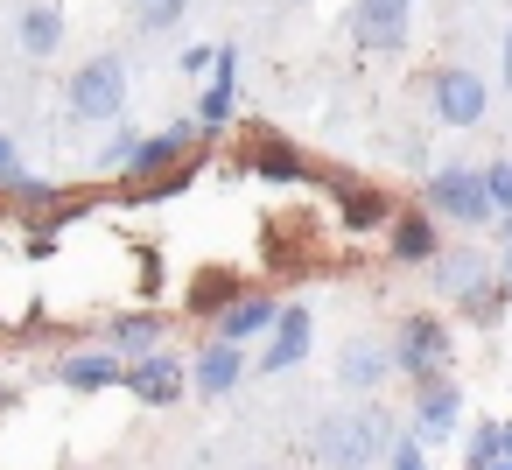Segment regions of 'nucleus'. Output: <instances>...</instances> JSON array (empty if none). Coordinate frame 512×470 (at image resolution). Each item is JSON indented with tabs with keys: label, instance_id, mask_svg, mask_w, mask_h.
<instances>
[{
	"label": "nucleus",
	"instance_id": "72a5a7b5",
	"mask_svg": "<svg viewBox=\"0 0 512 470\" xmlns=\"http://www.w3.org/2000/svg\"><path fill=\"white\" fill-rule=\"evenodd\" d=\"M498 239H505V246H512V211H505V225H498Z\"/></svg>",
	"mask_w": 512,
	"mask_h": 470
},
{
	"label": "nucleus",
	"instance_id": "f3484780",
	"mask_svg": "<svg viewBox=\"0 0 512 470\" xmlns=\"http://www.w3.org/2000/svg\"><path fill=\"white\" fill-rule=\"evenodd\" d=\"M162 337H169V316H162V309H113V323H106V351H113V358L162 351Z\"/></svg>",
	"mask_w": 512,
	"mask_h": 470
},
{
	"label": "nucleus",
	"instance_id": "473e14b6",
	"mask_svg": "<svg viewBox=\"0 0 512 470\" xmlns=\"http://www.w3.org/2000/svg\"><path fill=\"white\" fill-rule=\"evenodd\" d=\"M505 85H512V29H505Z\"/></svg>",
	"mask_w": 512,
	"mask_h": 470
},
{
	"label": "nucleus",
	"instance_id": "7ed1b4c3",
	"mask_svg": "<svg viewBox=\"0 0 512 470\" xmlns=\"http://www.w3.org/2000/svg\"><path fill=\"white\" fill-rule=\"evenodd\" d=\"M64 106H71V120H85V127L127 120V57H120V50L85 57V64L71 71V85H64Z\"/></svg>",
	"mask_w": 512,
	"mask_h": 470
},
{
	"label": "nucleus",
	"instance_id": "2f4dec72",
	"mask_svg": "<svg viewBox=\"0 0 512 470\" xmlns=\"http://www.w3.org/2000/svg\"><path fill=\"white\" fill-rule=\"evenodd\" d=\"M498 288H505V295H512V246H505V253H498Z\"/></svg>",
	"mask_w": 512,
	"mask_h": 470
},
{
	"label": "nucleus",
	"instance_id": "f257e3e1",
	"mask_svg": "<svg viewBox=\"0 0 512 470\" xmlns=\"http://www.w3.org/2000/svg\"><path fill=\"white\" fill-rule=\"evenodd\" d=\"M386 449H393L386 407H351V414H330V421L316 428L323 470H372V463H386Z\"/></svg>",
	"mask_w": 512,
	"mask_h": 470
},
{
	"label": "nucleus",
	"instance_id": "c85d7f7f",
	"mask_svg": "<svg viewBox=\"0 0 512 470\" xmlns=\"http://www.w3.org/2000/svg\"><path fill=\"white\" fill-rule=\"evenodd\" d=\"M386 470H428V456H421V435H393V449H386Z\"/></svg>",
	"mask_w": 512,
	"mask_h": 470
},
{
	"label": "nucleus",
	"instance_id": "423d86ee",
	"mask_svg": "<svg viewBox=\"0 0 512 470\" xmlns=\"http://www.w3.org/2000/svg\"><path fill=\"white\" fill-rule=\"evenodd\" d=\"M197 141H204L197 120H169L162 134H141V148H134V162H127V183H134V190H155L162 176H176V169L190 162Z\"/></svg>",
	"mask_w": 512,
	"mask_h": 470
},
{
	"label": "nucleus",
	"instance_id": "f03ea898",
	"mask_svg": "<svg viewBox=\"0 0 512 470\" xmlns=\"http://www.w3.org/2000/svg\"><path fill=\"white\" fill-rule=\"evenodd\" d=\"M386 358H393V372L400 379H435V372H449V358H456V323L449 316H435V309H414V316H400L393 323V337H386Z\"/></svg>",
	"mask_w": 512,
	"mask_h": 470
},
{
	"label": "nucleus",
	"instance_id": "dca6fc26",
	"mask_svg": "<svg viewBox=\"0 0 512 470\" xmlns=\"http://www.w3.org/2000/svg\"><path fill=\"white\" fill-rule=\"evenodd\" d=\"M232 113H239V50L225 43V50H218V64H211V78H204L197 127H204V134H225V127H232Z\"/></svg>",
	"mask_w": 512,
	"mask_h": 470
},
{
	"label": "nucleus",
	"instance_id": "393cba45",
	"mask_svg": "<svg viewBox=\"0 0 512 470\" xmlns=\"http://www.w3.org/2000/svg\"><path fill=\"white\" fill-rule=\"evenodd\" d=\"M498 456H505V428H498V421H477L470 442H463V470H484V463H498Z\"/></svg>",
	"mask_w": 512,
	"mask_h": 470
},
{
	"label": "nucleus",
	"instance_id": "aec40b11",
	"mask_svg": "<svg viewBox=\"0 0 512 470\" xmlns=\"http://www.w3.org/2000/svg\"><path fill=\"white\" fill-rule=\"evenodd\" d=\"M337 379H344L351 393H372L379 379H393L386 337H358V344H344V358H337Z\"/></svg>",
	"mask_w": 512,
	"mask_h": 470
},
{
	"label": "nucleus",
	"instance_id": "0eeeda50",
	"mask_svg": "<svg viewBox=\"0 0 512 470\" xmlns=\"http://www.w3.org/2000/svg\"><path fill=\"white\" fill-rule=\"evenodd\" d=\"M0 211H8V218L64 225V218L92 211V197H85V190H64V183H43V176H15V183H0Z\"/></svg>",
	"mask_w": 512,
	"mask_h": 470
},
{
	"label": "nucleus",
	"instance_id": "39448f33",
	"mask_svg": "<svg viewBox=\"0 0 512 470\" xmlns=\"http://www.w3.org/2000/svg\"><path fill=\"white\" fill-rule=\"evenodd\" d=\"M428 106H435V120L442 127H477L484 113H491V85L470 71V64H442L435 78H428Z\"/></svg>",
	"mask_w": 512,
	"mask_h": 470
},
{
	"label": "nucleus",
	"instance_id": "a878e982",
	"mask_svg": "<svg viewBox=\"0 0 512 470\" xmlns=\"http://www.w3.org/2000/svg\"><path fill=\"white\" fill-rule=\"evenodd\" d=\"M134 148H141V134H134L127 120H113V141L99 148V169H106V176H127V162H134Z\"/></svg>",
	"mask_w": 512,
	"mask_h": 470
},
{
	"label": "nucleus",
	"instance_id": "9b49d317",
	"mask_svg": "<svg viewBox=\"0 0 512 470\" xmlns=\"http://www.w3.org/2000/svg\"><path fill=\"white\" fill-rule=\"evenodd\" d=\"M456 428H463V386H456L449 372L421 379V386H414V435H421V449H442Z\"/></svg>",
	"mask_w": 512,
	"mask_h": 470
},
{
	"label": "nucleus",
	"instance_id": "4be33fe9",
	"mask_svg": "<svg viewBox=\"0 0 512 470\" xmlns=\"http://www.w3.org/2000/svg\"><path fill=\"white\" fill-rule=\"evenodd\" d=\"M22 50L36 64H50L64 50V8H57V0H29V8H22Z\"/></svg>",
	"mask_w": 512,
	"mask_h": 470
},
{
	"label": "nucleus",
	"instance_id": "20e7f679",
	"mask_svg": "<svg viewBox=\"0 0 512 470\" xmlns=\"http://www.w3.org/2000/svg\"><path fill=\"white\" fill-rule=\"evenodd\" d=\"M421 204H428L435 218L463 225V232H477V225H491V218H498V211H491V197H484L477 162H449V169H435V176H428V190H421Z\"/></svg>",
	"mask_w": 512,
	"mask_h": 470
},
{
	"label": "nucleus",
	"instance_id": "4468645a",
	"mask_svg": "<svg viewBox=\"0 0 512 470\" xmlns=\"http://www.w3.org/2000/svg\"><path fill=\"white\" fill-rule=\"evenodd\" d=\"M239 379H246V344L204 337V351L190 358V393L197 400H225V393H239Z\"/></svg>",
	"mask_w": 512,
	"mask_h": 470
},
{
	"label": "nucleus",
	"instance_id": "2eb2a0df",
	"mask_svg": "<svg viewBox=\"0 0 512 470\" xmlns=\"http://www.w3.org/2000/svg\"><path fill=\"white\" fill-rule=\"evenodd\" d=\"M498 281V260L484 253V246H442L435 253V288L449 295V302H470L477 288H491Z\"/></svg>",
	"mask_w": 512,
	"mask_h": 470
},
{
	"label": "nucleus",
	"instance_id": "b1692460",
	"mask_svg": "<svg viewBox=\"0 0 512 470\" xmlns=\"http://www.w3.org/2000/svg\"><path fill=\"white\" fill-rule=\"evenodd\" d=\"M183 15H190V0H127V22H134L141 36H169Z\"/></svg>",
	"mask_w": 512,
	"mask_h": 470
},
{
	"label": "nucleus",
	"instance_id": "6ab92c4d",
	"mask_svg": "<svg viewBox=\"0 0 512 470\" xmlns=\"http://www.w3.org/2000/svg\"><path fill=\"white\" fill-rule=\"evenodd\" d=\"M274 316H281V302H274V295H239L232 309H218V316H211V337H225V344H253V337H267V330H274Z\"/></svg>",
	"mask_w": 512,
	"mask_h": 470
},
{
	"label": "nucleus",
	"instance_id": "f8f14e48",
	"mask_svg": "<svg viewBox=\"0 0 512 470\" xmlns=\"http://www.w3.org/2000/svg\"><path fill=\"white\" fill-rule=\"evenodd\" d=\"M386 253H393V267H435V253H442V218H435L428 204H400L393 225H386Z\"/></svg>",
	"mask_w": 512,
	"mask_h": 470
},
{
	"label": "nucleus",
	"instance_id": "bb28decb",
	"mask_svg": "<svg viewBox=\"0 0 512 470\" xmlns=\"http://www.w3.org/2000/svg\"><path fill=\"white\" fill-rule=\"evenodd\" d=\"M505 309H512V295H505L498 281H491V288H477L470 302H456V316H463V323H498Z\"/></svg>",
	"mask_w": 512,
	"mask_h": 470
},
{
	"label": "nucleus",
	"instance_id": "f704fd0d",
	"mask_svg": "<svg viewBox=\"0 0 512 470\" xmlns=\"http://www.w3.org/2000/svg\"><path fill=\"white\" fill-rule=\"evenodd\" d=\"M498 428H505V456H512V414H505V421H498Z\"/></svg>",
	"mask_w": 512,
	"mask_h": 470
},
{
	"label": "nucleus",
	"instance_id": "7c9ffc66",
	"mask_svg": "<svg viewBox=\"0 0 512 470\" xmlns=\"http://www.w3.org/2000/svg\"><path fill=\"white\" fill-rule=\"evenodd\" d=\"M15 176H22V148L0 134V183H15Z\"/></svg>",
	"mask_w": 512,
	"mask_h": 470
},
{
	"label": "nucleus",
	"instance_id": "cd10ccee",
	"mask_svg": "<svg viewBox=\"0 0 512 470\" xmlns=\"http://www.w3.org/2000/svg\"><path fill=\"white\" fill-rule=\"evenodd\" d=\"M477 176H484V197H491V211L505 218L512 211V162L498 155V162H477Z\"/></svg>",
	"mask_w": 512,
	"mask_h": 470
},
{
	"label": "nucleus",
	"instance_id": "6e6552de",
	"mask_svg": "<svg viewBox=\"0 0 512 470\" xmlns=\"http://www.w3.org/2000/svg\"><path fill=\"white\" fill-rule=\"evenodd\" d=\"M407 22H414V0H351V43L365 57H400Z\"/></svg>",
	"mask_w": 512,
	"mask_h": 470
},
{
	"label": "nucleus",
	"instance_id": "c756f323",
	"mask_svg": "<svg viewBox=\"0 0 512 470\" xmlns=\"http://www.w3.org/2000/svg\"><path fill=\"white\" fill-rule=\"evenodd\" d=\"M176 64H183V78H211V64H218V43H190Z\"/></svg>",
	"mask_w": 512,
	"mask_h": 470
},
{
	"label": "nucleus",
	"instance_id": "9d476101",
	"mask_svg": "<svg viewBox=\"0 0 512 470\" xmlns=\"http://www.w3.org/2000/svg\"><path fill=\"white\" fill-rule=\"evenodd\" d=\"M232 169L267 176V183H302V176H309V155H302V141H288L281 127H253V134L239 141V162H232Z\"/></svg>",
	"mask_w": 512,
	"mask_h": 470
},
{
	"label": "nucleus",
	"instance_id": "ddd939ff",
	"mask_svg": "<svg viewBox=\"0 0 512 470\" xmlns=\"http://www.w3.org/2000/svg\"><path fill=\"white\" fill-rule=\"evenodd\" d=\"M309 344H316V316L302 309V302H288L281 316H274V330H267V344H260V372L267 379H281V372H295L302 358H309Z\"/></svg>",
	"mask_w": 512,
	"mask_h": 470
},
{
	"label": "nucleus",
	"instance_id": "1a4fd4ad",
	"mask_svg": "<svg viewBox=\"0 0 512 470\" xmlns=\"http://www.w3.org/2000/svg\"><path fill=\"white\" fill-rule=\"evenodd\" d=\"M183 386H190V365L162 344V351H141V358H127V372H120V393H134L141 407H176L183 400Z\"/></svg>",
	"mask_w": 512,
	"mask_h": 470
},
{
	"label": "nucleus",
	"instance_id": "5701e85b",
	"mask_svg": "<svg viewBox=\"0 0 512 470\" xmlns=\"http://www.w3.org/2000/svg\"><path fill=\"white\" fill-rule=\"evenodd\" d=\"M239 295H246V288H239V274H218V267H211V274H197V281H190L183 316H204V323H211V316H218V309H232Z\"/></svg>",
	"mask_w": 512,
	"mask_h": 470
},
{
	"label": "nucleus",
	"instance_id": "c9c22d12",
	"mask_svg": "<svg viewBox=\"0 0 512 470\" xmlns=\"http://www.w3.org/2000/svg\"><path fill=\"white\" fill-rule=\"evenodd\" d=\"M484 470H512V456H498V463H484Z\"/></svg>",
	"mask_w": 512,
	"mask_h": 470
},
{
	"label": "nucleus",
	"instance_id": "a211bd4d",
	"mask_svg": "<svg viewBox=\"0 0 512 470\" xmlns=\"http://www.w3.org/2000/svg\"><path fill=\"white\" fill-rule=\"evenodd\" d=\"M393 190H372V183H337V225L344 232H386L393 225Z\"/></svg>",
	"mask_w": 512,
	"mask_h": 470
},
{
	"label": "nucleus",
	"instance_id": "412c9836",
	"mask_svg": "<svg viewBox=\"0 0 512 470\" xmlns=\"http://www.w3.org/2000/svg\"><path fill=\"white\" fill-rule=\"evenodd\" d=\"M120 372H127V358H113V351H71L57 365V379L71 393H106V386H120Z\"/></svg>",
	"mask_w": 512,
	"mask_h": 470
}]
</instances>
